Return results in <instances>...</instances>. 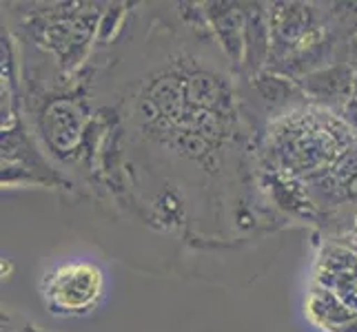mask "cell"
<instances>
[{
  "instance_id": "1",
  "label": "cell",
  "mask_w": 357,
  "mask_h": 332,
  "mask_svg": "<svg viewBox=\"0 0 357 332\" xmlns=\"http://www.w3.org/2000/svg\"><path fill=\"white\" fill-rule=\"evenodd\" d=\"M102 279L89 264H69L58 268L47 281V299L54 308L84 310L98 299Z\"/></svg>"
},
{
  "instance_id": "2",
  "label": "cell",
  "mask_w": 357,
  "mask_h": 332,
  "mask_svg": "<svg viewBox=\"0 0 357 332\" xmlns=\"http://www.w3.org/2000/svg\"><path fill=\"white\" fill-rule=\"evenodd\" d=\"M304 89H309L317 100L324 102H344L351 95V71L347 67L319 71L304 78Z\"/></svg>"
}]
</instances>
